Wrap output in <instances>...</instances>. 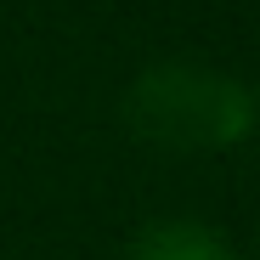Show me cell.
Listing matches in <instances>:
<instances>
[{"label": "cell", "mask_w": 260, "mask_h": 260, "mask_svg": "<svg viewBox=\"0 0 260 260\" xmlns=\"http://www.w3.org/2000/svg\"><path fill=\"white\" fill-rule=\"evenodd\" d=\"M130 260H232L226 243L198 221H158L136 238Z\"/></svg>", "instance_id": "2"}, {"label": "cell", "mask_w": 260, "mask_h": 260, "mask_svg": "<svg viewBox=\"0 0 260 260\" xmlns=\"http://www.w3.org/2000/svg\"><path fill=\"white\" fill-rule=\"evenodd\" d=\"M124 119L142 142L170 147V153H215L249 136L254 124V96L238 79L192 68V62H164L147 68L124 96Z\"/></svg>", "instance_id": "1"}]
</instances>
